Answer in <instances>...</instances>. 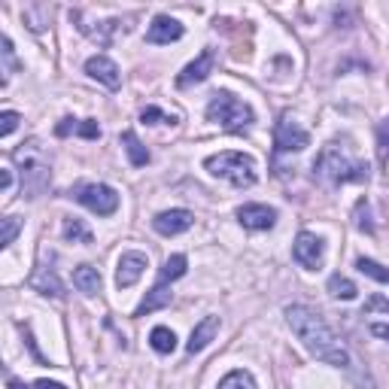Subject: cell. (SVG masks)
<instances>
[{
	"instance_id": "cell-1",
	"label": "cell",
	"mask_w": 389,
	"mask_h": 389,
	"mask_svg": "<svg viewBox=\"0 0 389 389\" xmlns=\"http://www.w3.org/2000/svg\"><path fill=\"white\" fill-rule=\"evenodd\" d=\"M286 320L292 325V332H295V338L304 344V350L313 353L316 359L329 362V365H334V368H350L353 365L347 347L338 341V334L332 332V325L325 323L313 307L289 304L286 307Z\"/></svg>"
},
{
	"instance_id": "cell-2",
	"label": "cell",
	"mask_w": 389,
	"mask_h": 389,
	"mask_svg": "<svg viewBox=\"0 0 389 389\" xmlns=\"http://www.w3.org/2000/svg\"><path fill=\"white\" fill-rule=\"evenodd\" d=\"M313 174L320 176L325 185L362 183V180H368V162H359V158H353L347 146L329 143V146H323L320 155H316Z\"/></svg>"
},
{
	"instance_id": "cell-3",
	"label": "cell",
	"mask_w": 389,
	"mask_h": 389,
	"mask_svg": "<svg viewBox=\"0 0 389 389\" xmlns=\"http://www.w3.org/2000/svg\"><path fill=\"white\" fill-rule=\"evenodd\" d=\"M207 119L216 122V125H222L225 131H243L255 122V113H253L250 104L241 101V97H234L228 92H216L207 104Z\"/></svg>"
},
{
	"instance_id": "cell-4",
	"label": "cell",
	"mask_w": 389,
	"mask_h": 389,
	"mask_svg": "<svg viewBox=\"0 0 389 389\" xmlns=\"http://www.w3.org/2000/svg\"><path fill=\"white\" fill-rule=\"evenodd\" d=\"M204 167L213 176H222V180H228L232 185H237V189H250V185H255V180H259V171H255V162L250 155L243 153H219V155H210Z\"/></svg>"
},
{
	"instance_id": "cell-5",
	"label": "cell",
	"mask_w": 389,
	"mask_h": 389,
	"mask_svg": "<svg viewBox=\"0 0 389 389\" xmlns=\"http://www.w3.org/2000/svg\"><path fill=\"white\" fill-rule=\"evenodd\" d=\"M70 198H76L79 204L88 207L97 216H113L119 210V194H116V189H110V185H104V183H85V185H79V189L70 192Z\"/></svg>"
},
{
	"instance_id": "cell-6",
	"label": "cell",
	"mask_w": 389,
	"mask_h": 389,
	"mask_svg": "<svg viewBox=\"0 0 389 389\" xmlns=\"http://www.w3.org/2000/svg\"><path fill=\"white\" fill-rule=\"evenodd\" d=\"M34 146L37 143H28L24 149H19V153H15V162L22 164V180L28 185V192H40L43 185L49 183V167Z\"/></svg>"
},
{
	"instance_id": "cell-7",
	"label": "cell",
	"mask_w": 389,
	"mask_h": 389,
	"mask_svg": "<svg viewBox=\"0 0 389 389\" xmlns=\"http://www.w3.org/2000/svg\"><path fill=\"white\" fill-rule=\"evenodd\" d=\"M274 146H277V153H302L311 146V134L292 116H283L274 128Z\"/></svg>"
},
{
	"instance_id": "cell-8",
	"label": "cell",
	"mask_w": 389,
	"mask_h": 389,
	"mask_svg": "<svg viewBox=\"0 0 389 389\" xmlns=\"http://www.w3.org/2000/svg\"><path fill=\"white\" fill-rule=\"evenodd\" d=\"M323 241L311 232H302L295 237V246H292V255H295L298 264H304L307 271H316L323 264Z\"/></svg>"
},
{
	"instance_id": "cell-9",
	"label": "cell",
	"mask_w": 389,
	"mask_h": 389,
	"mask_svg": "<svg viewBox=\"0 0 389 389\" xmlns=\"http://www.w3.org/2000/svg\"><path fill=\"white\" fill-rule=\"evenodd\" d=\"M237 219L250 232H264V228H274V222H277V210L268 204H243L237 207Z\"/></svg>"
},
{
	"instance_id": "cell-10",
	"label": "cell",
	"mask_w": 389,
	"mask_h": 389,
	"mask_svg": "<svg viewBox=\"0 0 389 389\" xmlns=\"http://www.w3.org/2000/svg\"><path fill=\"white\" fill-rule=\"evenodd\" d=\"M213 67H216V52H213V49H204L198 58L192 61L189 67L183 70L180 76H176V85H180V88H189V85H194V83H204V79L213 73Z\"/></svg>"
},
{
	"instance_id": "cell-11",
	"label": "cell",
	"mask_w": 389,
	"mask_h": 389,
	"mask_svg": "<svg viewBox=\"0 0 389 389\" xmlns=\"http://www.w3.org/2000/svg\"><path fill=\"white\" fill-rule=\"evenodd\" d=\"M149 268V259L143 253H125L119 259V268H116V286L119 289H128L143 277V271Z\"/></svg>"
},
{
	"instance_id": "cell-12",
	"label": "cell",
	"mask_w": 389,
	"mask_h": 389,
	"mask_svg": "<svg viewBox=\"0 0 389 389\" xmlns=\"http://www.w3.org/2000/svg\"><path fill=\"white\" fill-rule=\"evenodd\" d=\"M85 73L97 79L101 85H107V88H116L122 85V73H119V67H116V61H110L107 55H94V58H88L85 61Z\"/></svg>"
},
{
	"instance_id": "cell-13",
	"label": "cell",
	"mask_w": 389,
	"mask_h": 389,
	"mask_svg": "<svg viewBox=\"0 0 389 389\" xmlns=\"http://www.w3.org/2000/svg\"><path fill=\"white\" fill-rule=\"evenodd\" d=\"M192 222H194V216L189 213V210H164V213H158L153 219V228L164 237H174V234L189 232Z\"/></svg>"
},
{
	"instance_id": "cell-14",
	"label": "cell",
	"mask_w": 389,
	"mask_h": 389,
	"mask_svg": "<svg viewBox=\"0 0 389 389\" xmlns=\"http://www.w3.org/2000/svg\"><path fill=\"white\" fill-rule=\"evenodd\" d=\"M183 37V24L171 19V15H155L153 24L146 28V40L155 43V46H162V43H174Z\"/></svg>"
},
{
	"instance_id": "cell-15",
	"label": "cell",
	"mask_w": 389,
	"mask_h": 389,
	"mask_svg": "<svg viewBox=\"0 0 389 389\" xmlns=\"http://www.w3.org/2000/svg\"><path fill=\"white\" fill-rule=\"evenodd\" d=\"M216 332H219V316H204V320L192 329V338H189V344H185V350H189L192 356H194V353H201L210 341L216 338Z\"/></svg>"
},
{
	"instance_id": "cell-16",
	"label": "cell",
	"mask_w": 389,
	"mask_h": 389,
	"mask_svg": "<svg viewBox=\"0 0 389 389\" xmlns=\"http://www.w3.org/2000/svg\"><path fill=\"white\" fill-rule=\"evenodd\" d=\"M174 302V292L164 286V283H158V286H153L146 292V298L140 302V307L134 311V316H146V313H153V311H162V307H167Z\"/></svg>"
},
{
	"instance_id": "cell-17",
	"label": "cell",
	"mask_w": 389,
	"mask_h": 389,
	"mask_svg": "<svg viewBox=\"0 0 389 389\" xmlns=\"http://www.w3.org/2000/svg\"><path fill=\"white\" fill-rule=\"evenodd\" d=\"M73 286L83 292V295H97L101 292V274L92 264H79L73 271Z\"/></svg>"
},
{
	"instance_id": "cell-18",
	"label": "cell",
	"mask_w": 389,
	"mask_h": 389,
	"mask_svg": "<svg viewBox=\"0 0 389 389\" xmlns=\"http://www.w3.org/2000/svg\"><path fill=\"white\" fill-rule=\"evenodd\" d=\"M31 286L43 292V295H52V298H64V286H61V280L55 277V271L49 268H40L37 274L31 277Z\"/></svg>"
},
{
	"instance_id": "cell-19",
	"label": "cell",
	"mask_w": 389,
	"mask_h": 389,
	"mask_svg": "<svg viewBox=\"0 0 389 389\" xmlns=\"http://www.w3.org/2000/svg\"><path fill=\"white\" fill-rule=\"evenodd\" d=\"M122 143H125V153H128V158H131V164H134V167L149 164V149L140 143L134 131H125V134H122Z\"/></svg>"
},
{
	"instance_id": "cell-20",
	"label": "cell",
	"mask_w": 389,
	"mask_h": 389,
	"mask_svg": "<svg viewBox=\"0 0 389 389\" xmlns=\"http://www.w3.org/2000/svg\"><path fill=\"white\" fill-rule=\"evenodd\" d=\"M329 292H332L334 298H344V302H353V298L359 295L356 283L347 280V277H341V274H332V277H329Z\"/></svg>"
},
{
	"instance_id": "cell-21",
	"label": "cell",
	"mask_w": 389,
	"mask_h": 389,
	"mask_svg": "<svg viewBox=\"0 0 389 389\" xmlns=\"http://www.w3.org/2000/svg\"><path fill=\"white\" fill-rule=\"evenodd\" d=\"M149 344H153L155 353H174V347H176V334L167 329V325H155L153 334H149Z\"/></svg>"
},
{
	"instance_id": "cell-22",
	"label": "cell",
	"mask_w": 389,
	"mask_h": 389,
	"mask_svg": "<svg viewBox=\"0 0 389 389\" xmlns=\"http://www.w3.org/2000/svg\"><path fill=\"white\" fill-rule=\"evenodd\" d=\"M61 232H64V237L73 241V243H92L94 241L83 219H64V228H61Z\"/></svg>"
},
{
	"instance_id": "cell-23",
	"label": "cell",
	"mask_w": 389,
	"mask_h": 389,
	"mask_svg": "<svg viewBox=\"0 0 389 389\" xmlns=\"http://www.w3.org/2000/svg\"><path fill=\"white\" fill-rule=\"evenodd\" d=\"M185 255H171V259L164 262V268H162V277H158V283H171V280H180L183 274H185Z\"/></svg>"
},
{
	"instance_id": "cell-24",
	"label": "cell",
	"mask_w": 389,
	"mask_h": 389,
	"mask_svg": "<svg viewBox=\"0 0 389 389\" xmlns=\"http://www.w3.org/2000/svg\"><path fill=\"white\" fill-rule=\"evenodd\" d=\"M24 19H28L31 31H43L52 19V6H28V10H24Z\"/></svg>"
},
{
	"instance_id": "cell-25",
	"label": "cell",
	"mask_w": 389,
	"mask_h": 389,
	"mask_svg": "<svg viewBox=\"0 0 389 389\" xmlns=\"http://www.w3.org/2000/svg\"><path fill=\"white\" fill-rule=\"evenodd\" d=\"M356 268L365 274V277H371V280H377V283H389V268H383V264L380 262H374V259H365V255H362V259L356 262Z\"/></svg>"
},
{
	"instance_id": "cell-26",
	"label": "cell",
	"mask_w": 389,
	"mask_h": 389,
	"mask_svg": "<svg viewBox=\"0 0 389 389\" xmlns=\"http://www.w3.org/2000/svg\"><path fill=\"white\" fill-rule=\"evenodd\" d=\"M219 389H255V380L246 374V371H232V374L222 377Z\"/></svg>"
},
{
	"instance_id": "cell-27",
	"label": "cell",
	"mask_w": 389,
	"mask_h": 389,
	"mask_svg": "<svg viewBox=\"0 0 389 389\" xmlns=\"http://www.w3.org/2000/svg\"><path fill=\"white\" fill-rule=\"evenodd\" d=\"M19 228H22V219L19 216L0 219V246H10L15 241V234H19Z\"/></svg>"
},
{
	"instance_id": "cell-28",
	"label": "cell",
	"mask_w": 389,
	"mask_h": 389,
	"mask_svg": "<svg viewBox=\"0 0 389 389\" xmlns=\"http://www.w3.org/2000/svg\"><path fill=\"white\" fill-rule=\"evenodd\" d=\"M377 153L383 162L389 158V116L383 122H377Z\"/></svg>"
},
{
	"instance_id": "cell-29",
	"label": "cell",
	"mask_w": 389,
	"mask_h": 389,
	"mask_svg": "<svg viewBox=\"0 0 389 389\" xmlns=\"http://www.w3.org/2000/svg\"><path fill=\"white\" fill-rule=\"evenodd\" d=\"M140 119L146 122V125H162V122H167V125H174V116H167L164 110H158V107H146L143 113H140Z\"/></svg>"
},
{
	"instance_id": "cell-30",
	"label": "cell",
	"mask_w": 389,
	"mask_h": 389,
	"mask_svg": "<svg viewBox=\"0 0 389 389\" xmlns=\"http://www.w3.org/2000/svg\"><path fill=\"white\" fill-rule=\"evenodd\" d=\"M19 122H22V116H19V113H13V110L0 113V137H10L13 131L19 128Z\"/></svg>"
},
{
	"instance_id": "cell-31",
	"label": "cell",
	"mask_w": 389,
	"mask_h": 389,
	"mask_svg": "<svg viewBox=\"0 0 389 389\" xmlns=\"http://www.w3.org/2000/svg\"><path fill=\"white\" fill-rule=\"evenodd\" d=\"M356 228L359 232H374V225H371V219H368V201L365 198L356 204Z\"/></svg>"
},
{
	"instance_id": "cell-32",
	"label": "cell",
	"mask_w": 389,
	"mask_h": 389,
	"mask_svg": "<svg viewBox=\"0 0 389 389\" xmlns=\"http://www.w3.org/2000/svg\"><path fill=\"white\" fill-rule=\"evenodd\" d=\"M76 134L85 137V140H97V137H101V125H97L94 119H85V122H79V125H76Z\"/></svg>"
},
{
	"instance_id": "cell-33",
	"label": "cell",
	"mask_w": 389,
	"mask_h": 389,
	"mask_svg": "<svg viewBox=\"0 0 389 389\" xmlns=\"http://www.w3.org/2000/svg\"><path fill=\"white\" fill-rule=\"evenodd\" d=\"M368 311H389V298H383V295L368 298V302H365V313Z\"/></svg>"
},
{
	"instance_id": "cell-34",
	"label": "cell",
	"mask_w": 389,
	"mask_h": 389,
	"mask_svg": "<svg viewBox=\"0 0 389 389\" xmlns=\"http://www.w3.org/2000/svg\"><path fill=\"white\" fill-rule=\"evenodd\" d=\"M10 185H13V174L6 171V167H0V189L10 192Z\"/></svg>"
},
{
	"instance_id": "cell-35",
	"label": "cell",
	"mask_w": 389,
	"mask_h": 389,
	"mask_svg": "<svg viewBox=\"0 0 389 389\" xmlns=\"http://www.w3.org/2000/svg\"><path fill=\"white\" fill-rule=\"evenodd\" d=\"M34 389H64V386L55 383V380H37V383H34Z\"/></svg>"
},
{
	"instance_id": "cell-36",
	"label": "cell",
	"mask_w": 389,
	"mask_h": 389,
	"mask_svg": "<svg viewBox=\"0 0 389 389\" xmlns=\"http://www.w3.org/2000/svg\"><path fill=\"white\" fill-rule=\"evenodd\" d=\"M371 332H374L377 338H386V341H389V325H383V323H377V325H371Z\"/></svg>"
},
{
	"instance_id": "cell-37",
	"label": "cell",
	"mask_w": 389,
	"mask_h": 389,
	"mask_svg": "<svg viewBox=\"0 0 389 389\" xmlns=\"http://www.w3.org/2000/svg\"><path fill=\"white\" fill-rule=\"evenodd\" d=\"M10 389H28V386L19 383V380H10Z\"/></svg>"
}]
</instances>
